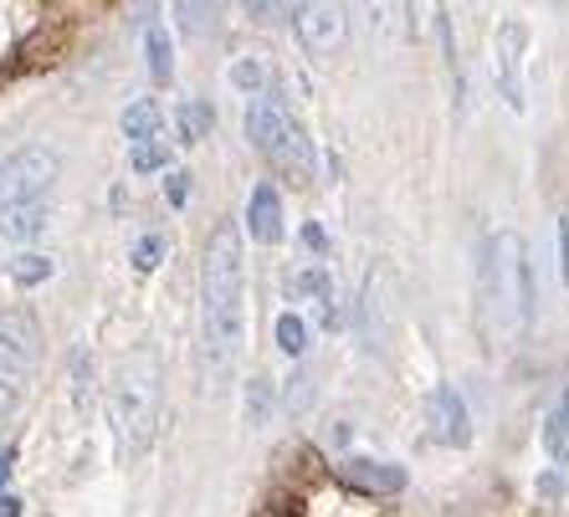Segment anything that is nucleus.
Returning a JSON list of instances; mask_svg holds the SVG:
<instances>
[{"instance_id": "obj_15", "label": "nucleus", "mask_w": 569, "mask_h": 517, "mask_svg": "<svg viewBox=\"0 0 569 517\" xmlns=\"http://www.w3.org/2000/svg\"><path fill=\"white\" fill-rule=\"evenodd\" d=\"M31 358H37V348H31V328L16 318H0V374H11V379H21V374L31 369Z\"/></svg>"}, {"instance_id": "obj_10", "label": "nucleus", "mask_w": 569, "mask_h": 517, "mask_svg": "<svg viewBox=\"0 0 569 517\" xmlns=\"http://www.w3.org/2000/svg\"><path fill=\"white\" fill-rule=\"evenodd\" d=\"M292 297L313 307L323 328H339V292H333V277L323 262H308L303 272L292 277Z\"/></svg>"}, {"instance_id": "obj_6", "label": "nucleus", "mask_w": 569, "mask_h": 517, "mask_svg": "<svg viewBox=\"0 0 569 517\" xmlns=\"http://www.w3.org/2000/svg\"><path fill=\"white\" fill-rule=\"evenodd\" d=\"M62 174V154L52 144H27L0 160V211L11 205H27V200H41L57 185Z\"/></svg>"}, {"instance_id": "obj_35", "label": "nucleus", "mask_w": 569, "mask_h": 517, "mask_svg": "<svg viewBox=\"0 0 569 517\" xmlns=\"http://www.w3.org/2000/svg\"><path fill=\"white\" fill-rule=\"evenodd\" d=\"M559 415H565V420H569V389H565V405H559Z\"/></svg>"}, {"instance_id": "obj_7", "label": "nucleus", "mask_w": 569, "mask_h": 517, "mask_svg": "<svg viewBox=\"0 0 569 517\" xmlns=\"http://www.w3.org/2000/svg\"><path fill=\"white\" fill-rule=\"evenodd\" d=\"M292 37L308 57H339L349 47V6L345 0H298Z\"/></svg>"}, {"instance_id": "obj_19", "label": "nucleus", "mask_w": 569, "mask_h": 517, "mask_svg": "<svg viewBox=\"0 0 569 517\" xmlns=\"http://www.w3.org/2000/svg\"><path fill=\"white\" fill-rule=\"evenodd\" d=\"M93 389H98V364H93V348L82 344L72 354V405H78V415L93 410Z\"/></svg>"}, {"instance_id": "obj_32", "label": "nucleus", "mask_w": 569, "mask_h": 517, "mask_svg": "<svg viewBox=\"0 0 569 517\" xmlns=\"http://www.w3.org/2000/svg\"><path fill=\"white\" fill-rule=\"evenodd\" d=\"M539 497H549V503H555V497H565V481H559L555 472H543V477H539Z\"/></svg>"}, {"instance_id": "obj_3", "label": "nucleus", "mask_w": 569, "mask_h": 517, "mask_svg": "<svg viewBox=\"0 0 569 517\" xmlns=\"http://www.w3.org/2000/svg\"><path fill=\"white\" fill-rule=\"evenodd\" d=\"M103 410L113 446H119V462H139L154 446V425H159V358L149 348H129L113 364L103 385Z\"/></svg>"}, {"instance_id": "obj_18", "label": "nucleus", "mask_w": 569, "mask_h": 517, "mask_svg": "<svg viewBox=\"0 0 569 517\" xmlns=\"http://www.w3.org/2000/svg\"><path fill=\"white\" fill-rule=\"evenodd\" d=\"M52 272H57V262L52 256H41V252H16L11 262H6V277L16 282V287H41V282H52Z\"/></svg>"}, {"instance_id": "obj_28", "label": "nucleus", "mask_w": 569, "mask_h": 517, "mask_svg": "<svg viewBox=\"0 0 569 517\" xmlns=\"http://www.w3.org/2000/svg\"><path fill=\"white\" fill-rule=\"evenodd\" d=\"M16 405H21V385H16L11 374H0V420H6Z\"/></svg>"}, {"instance_id": "obj_23", "label": "nucleus", "mask_w": 569, "mask_h": 517, "mask_svg": "<svg viewBox=\"0 0 569 517\" xmlns=\"http://www.w3.org/2000/svg\"><path fill=\"white\" fill-rule=\"evenodd\" d=\"M272 333H278V348H282L288 358H298V354L308 348V323H303V313H278Z\"/></svg>"}, {"instance_id": "obj_1", "label": "nucleus", "mask_w": 569, "mask_h": 517, "mask_svg": "<svg viewBox=\"0 0 569 517\" xmlns=\"http://www.w3.org/2000/svg\"><path fill=\"white\" fill-rule=\"evenodd\" d=\"M477 328L492 354L523 348L533 328V266L518 231H492L477 246Z\"/></svg>"}, {"instance_id": "obj_13", "label": "nucleus", "mask_w": 569, "mask_h": 517, "mask_svg": "<svg viewBox=\"0 0 569 517\" xmlns=\"http://www.w3.org/2000/svg\"><path fill=\"white\" fill-rule=\"evenodd\" d=\"M47 226H52V205H47V195L0 211V236L16 241V246H31L37 236H47Z\"/></svg>"}, {"instance_id": "obj_29", "label": "nucleus", "mask_w": 569, "mask_h": 517, "mask_svg": "<svg viewBox=\"0 0 569 517\" xmlns=\"http://www.w3.org/2000/svg\"><path fill=\"white\" fill-rule=\"evenodd\" d=\"M303 246L313 256H323V252H329V231L318 226V221H303Z\"/></svg>"}, {"instance_id": "obj_30", "label": "nucleus", "mask_w": 569, "mask_h": 517, "mask_svg": "<svg viewBox=\"0 0 569 517\" xmlns=\"http://www.w3.org/2000/svg\"><path fill=\"white\" fill-rule=\"evenodd\" d=\"M437 16H441V0H411V21H416V31L431 27Z\"/></svg>"}, {"instance_id": "obj_20", "label": "nucleus", "mask_w": 569, "mask_h": 517, "mask_svg": "<svg viewBox=\"0 0 569 517\" xmlns=\"http://www.w3.org/2000/svg\"><path fill=\"white\" fill-rule=\"evenodd\" d=\"M164 256H170V236H164V231H144V236L129 246V262H133V272H139V277L159 272V266H164Z\"/></svg>"}, {"instance_id": "obj_34", "label": "nucleus", "mask_w": 569, "mask_h": 517, "mask_svg": "<svg viewBox=\"0 0 569 517\" xmlns=\"http://www.w3.org/2000/svg\"><path fill=\"white\" fill-rule=\"evenodd\" d=\"M11 472H16V452H11V446H6V452H0V491H6V481H11Z\"/></svg>"}, {"instance_id": "obj_27", "label": "nucleus", "mask_w": 569, "mask_h": 517, "mask_svg": "<svg viewBox=\"0 0 569 517\" xmlns=\"http://www.w3.org/2000/svg\"><path fill=\"white\" fill-rule=\"evenodd\" d=\"M241 6H247V16H252V21H282V0H241Z\"/></svg>"}, {"instance_id": "obj_11", "label": "nucleus", "mask_w": 569, "mask_h": 517, "mask_svg": "<svg viewBox=\"0 0 569 517\" xmlns=\"http://www.w3.org/2000/svg\"><path fill=\"white\" fill-rule=\"evenodd\" d=\"M247 236L262 241V246H278L288 236V226H282V195L272 180H262L252 190V200H247Z\"/></svg>"}, {"instance_id": "obj_24", "label": "nucleus", "mask_w": 569, "mask_h": 517, "mask_svg": "<svg viewBox=\"0 0 569 517\" xmlns=\"http://www.w3.org/2000/svg\"><path fill=\"white\" fill-rule=\"evenodd\" d=\"M543 452H549V462L555 466H565L569 472V420L559 410L543 420Z\"/></svg>"}, {"instance_id": "obj_22", "label": "nucleus", "mask_w": 569, "mask_h": 517, "mask_svg": "<svg viewBox=\"0 0 569 517\" xmlns=\"http://www.w3.org/2000/svg\"><path fill=\"white\" fill-rule=\"evenodd\" d=\"M226 78H231V88H237V93H247V98L262 93V88H272V72H267L262 57H237Z\"/></svg>"}, {"instance_id": "obj_16", "label": "nucleus", "mask_w": 569, "mask_h": 517, "mask_svg": "<svg viewBox=\"0 0 569 517\" xmlns=\"http://www.w3.org/2000/svg\"><path fill=\"white\" fill-rule=\"evenodd\" d=\"M119 129H123V139H129V144L159 139V133H164V108H159V98H133V103L123 108Z\"/></svg>"}, {"instance_id": "obj_9", "label": "nucleus", "mask_w": 569, "mask_h": 517, "mask_svg": "<svg viewBox=\"0 0 569 517\" xmlns=\"http://www.w3.org/2000/svg\"><path fill=\"white\" fill-rule=\"evenodd\" d=\"M139 52H144V72L154 88H170L174 82V37H170V21L159 11L144 16V31H139Z\"/></svg>"}, {"instance_id": "obj_17", "label": "nucleus", "mask_w": 569, "mask_h": 517, "mask_svg": "<svg viewBox=\"0 0 569 517\" xmlns=\"http://www.w3.org/2000/svg\"><path fill=\"white\" fill-rule=\"evenodd\" d=\"M216 123V108L206 98H190V103L174 108V133H180V144H200Z\"/></svg>"}, {"instance_id": "obj_2", "label": "nucleus", "mask_w": 569, "mask_h": 517, "mask_svg": "<svg viewBox=\"0 0 569 517\" xmlns=\"http://www.w3.org/2000/svg\"><path fill=\"white\" fill-rule=\"evenodd\" d=\"M247 338V256L231 221L206 236L200 252V344L211 364H231Z\"/></svg>"}, {"instance_id": "obj_14", "label": "nucleus", "mask_w": 569, "mask_h": 517, "mask_svg": "<svg viewBox=\"0 0 569 517\" xmlns=\"http://www.w3.org/2000/svg\"><path fill=\"white\" fill-rule=\"evenodd\" d=\"M339 477L349 487H365V491H400L406 487V472L390 462H375V456H345L339 462Z\"/></svg>"}, {"instance_id": "obj_8", "label": "nucleus", "mask_w": 569, "mask_h": 517, "mask_svg": "<svg viewBox=\"0 0 569 517\" xmlns=\"http://www.w3.org/2000/svg\"><path fill=\"white\" fill-rule=\"evenodd\" d=\"M431 440L451 452L472 446V415H467V399L457 395V385H437L431 395Z\"/></svg>"}, {"instance_id": "obj_26", "label": "nucleus", "mask_w": 569, "mask_h": 517, "mask_svg": "<svg viewBox=\"0 0 569 517\" xmlns=\"http://www.w3.org/2000/svg\"><path fill=\"white\" fill-rule=\"evenodd\" d=\"M164 200H170V211H186L190 205V170H164Z\"/></svg>"}, {"instance_id": "obj_5", "label": "nucleus", "mask_w": 569, "mask_h": 517, "mask_svg": "<svg viewBox=\"0 0 569 517\" xmlns=\"http://www.w3.org/2000/svg\"><path fill=\"white\" fill-rule=\"evenodd\" d=\"M529 21L523 16H503L492 31V78H498V98L508 113L529 108Z\"/></svg>"}, {"instance_id": "obj_12", "label": "nucleus", "mask_w": 569, "mask_h": 517, "mask_svg": "<svg viewBox=\"0 0 569 517\" xmlns=\"http://www.w3.org/2000/svg\"><path fill=\"white\" fill-rule=\"evenodd\" d=\"M365 16H370V31L380 47H396V41L416 37L411 21V0H365Z\"/></svg>"}, {"instance_id": "obj_33", "label": "nucleus", "mask_w": 569, "mask_h": 517, "mask_svg": "<svg viewBox=\"0 0 569 517\" xmlns=\"http://www.w3.org/2000/svg\"><path fill=\"white\" fill-rule=\"evenodd\" d=\"M21 513H27V503L11 497V491H0V517H21Z\"/></svg>"}, {"instance_id": "obj_25", "label": "nucleus", "mask_w": 569, "mask_h": 517, "mask_svg": "<svg viewBox=\"0 0 569 517\" xmlns=\"http://www.w3.org/2000/svg\"><path fill=\"white\" fill-rule=\"evenodd\" d=\"M129 164H133V174H154V170H170V149L159 144V139H144V144H133Z\"/></svg>"}, {"instance_id": "obj_21", "label": "nucleus", "mask_w": 569, "mask_h": 517, "mask_svg": "<svg viewBox=\"0 0 569 517\" xmlns=\"http://www.w3.org/2000/svg\"><path fill=\"white\" fill-rule=\"evenodd\" d=\"M174 6V21L186 37H206L216 27V0H170Z\"/></svg>"}, {"instance_id": "obj_4", "label": "nucleus", "mask_w": 569, "mask_h": 517, "mask_svg": "<svg viewBox=\"0 0 569 517\" xmlns=\"http://www.w3.org/2000/svg\"><path fill=\"white\" fill-rule=\"evenodd\" d=\"M247 139L272 170L288 180L292 190H308L318 180V144L303 129V119L288 108V98L278 88H262L247 103Z\"/></svg>"}, {"instance_id": "obj_31", "label": "nucleus", "mask_w": 569, "mask_h": 517, "mask_svg": "<svg viewBox=\"0 0 569 517\" xmlns=\"http://www.w3.org/2000/svg\"><path fill=\"white\" fill-rule=\"evenodd\" d=\"M559 277L569 282V215H559Z\"/></svg>"}]
</instances>
